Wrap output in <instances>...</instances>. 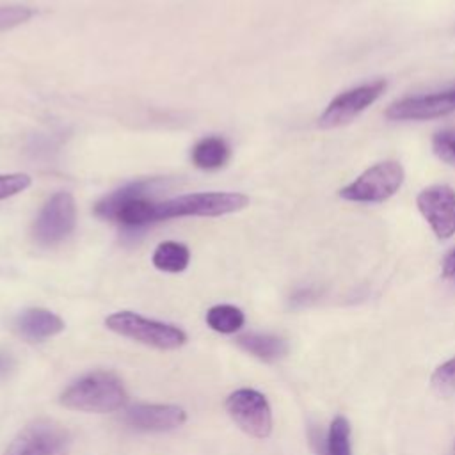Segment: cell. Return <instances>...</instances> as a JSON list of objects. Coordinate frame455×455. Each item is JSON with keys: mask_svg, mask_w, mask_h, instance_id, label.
Segmentation results:
<instances>
[{"mask_svg": "<svg viewBox=\"0 0 455 455\" xmlns=\"http://www.w3.org/2000/svg\"><path fill=\"white\" fill-rule=\"evenodd\" d=\"M384 89H386V80H375L338 94L336 98L331 100V103L320 114L318 117L320 128H338L350 123L363 110L373 105L382 96Z\"/></svg>", "mask_w": 455, "mask_h": 455, "instance_id": "obj_8", "label": "cell"}, {"mask_svg": "<svg viewBox=\"0 0 455 455\" xmlns=\"http://www.w3.org/2000/svg\"><path fill=\"white\" fill-rule=\"evenodd\" d=\"M12 368H14V359L9 354L0 352V377H5Z\"/></svg>", "mask_w": 455, "mask_h": 455, "instance_id": "obj_23", "label": "cell"}, {"mask_svg": "<svg viewBox=\"0 0 455 455\" xmlns=\"http://www.w3.org/2000/svg\"><path fill=\"white\" fill-rule=\"evenodd\" d=\"M249 204V197L240 192H196L155 203L153 222L176 217H219L235 213Z\"/></svg>", "mask_w": 455, "mask_h": 455, "instance_id": "obj_2", "label": "cell"}, {"mask_svg": "<svg viewBox=\"0 0 455 455\" xmlns=\"http://www.w3.org/2000/svg\"><path fill=\"white\" fill-rule=\"evenodd\" d=\"M34 16V9L27 5H2L0 7V32L18 27Z\"/></svg>", "mask_w": 455, "mask_h": 455, "instance_id": "obj_20", "label": "cell"}, {"mask_svg": "<svg viewBox=\"0 0 455 455\" xmlns=\"http://www.w3.org/2000/svg\"><path fill=\"white\" fill-rule=\"evenodd\" d=\"M30 183H32V178L25 172L0 174V201L27 190L30 187Z\"/></svg>", "mask_w": 455, "mask_h": 455, "instance_id": "obj_21", "label": "cell"}, {"mask_svg": "<svg viewBox=\"0 0 455 455\" xmlns=\"http://www.w3.org/2000/svg\"><path fill=\"white\" fill-rule=\"evenodd\" d=\"M450 114H455V87L434 94L402 98L384 112L389 121H425Z\"/></svg>", "mask_w": 455, "mask_h": 455, "instance_id": "obj_10", "label": "cell"}, {"mask_svg": "<svg viewBox=\"0 0 455 455\" xmlns=\"http://www.w3.org/2000/svg\"><path fill=\"white\" fill-rule=\"evenodd\" d=\"M320 455H352L350 423L345 416H336L331 421Z\"/></svg>", "mask_w": 455, "mask_h": 455, "instance_id": "obj_17", "label": "cell"}, {"mask_svg": "<svg viewBox=\"0 0 455 455\" xmlns=\"http://www.w3.org/2000/svg\"><path fill=\"white\" fill-rule=\"evenodd\" d=\"M121 419L142 432H169L187 421V411L174 403H133L123 411Z\"/></svg>", "mask_w": 455, "mask_h": 455, "instance_id": "obj_11", "label": "cell"}, {"mask_svg": "<svg viewBox=\"0 0 455 455\" xmlns=\"http://www.w3.org/2000/svg\"><path fill=\"white\" fill-rule=\"evenodd\" d=\"M12 331L28 341H43L64 331V320L44 307H27L18 313L12 322Z\"/></svg>", "mask_w": 455, "mask_h": 455, "instance_id": "obj_12", "label": "cell"}, {"mask_svg": "<svg viewBox=\"0 0 455 455\" xmlns=\"http://www.w3.org/2000/svg\"><path fill=\"white\" fill-rule=\"evenodd\" d=\"M128 402L123 380L108 370L89 371L73 380L60 395L59 403L78 412H116Z\"/></svg>", "mask_w": 455, "mask_h": 455, "instance_id": "obj_1", "label": "cell"}, {"mask_svg": "<svg viewBox=\"0 0 455 455\" xmlns=\"http://www.w3.org/2000/svg\"><path fill=\"white\" fill-rule=\"evenodd\" d=\"M229 418L254 439H267L272 434V409L267 396L251 387H240L224 402Z\"/></svg>", "mask_w": 455, "mask_h": 455, "instance_id": "obj_6", "label": "cell"}, {"mask_svg": "<svg viewBox=\"0 0 455 455\" xmlns=\"http://www.w3.org/2000/svg\"><path fill=\"white\" fill-rule=\"evenodd\" d=\"M105 327L119 336L158 350H176L187 343L183 329L167 322L146 318L133 311H116L108 315L105 318Z\"/></svg>", "mask_w": 455, "mask_h": 455, "instance_id": "obj_3", "label": "cell"}, {"mask_svg": "<svg viewBox=\"0 0 455 455\" xmlns=\"http://www.w3.org/2000/svg\"><path fill=\"white\" fill-rule=\"evenodd\" d=\"M432 151L439 160L455 165V130L437 132L432 137Z\"/></svg>", "mask_w": 455, "mask_h": 455, "instance_id": "obj_19", "label": "cell"}, {"mask_svg": "<svg viewBox=\"0 0 455 455\" xmlns=\"http://www.w3.org/2000/svg\"><path fill=\"white\" fill-rule=\"evenodd\" d=\"M206 323L215 332L235 334L243 327L245 315L233 304H217L206 311Z\"/></svg>", "mask_w": 455, "mask_h": 455, "instance_id": "obj_16", "label": "cell"}, {"mask_svg": "<svg viewBox=\"0 0 455 455\" xmlns=\"http://www.w3.org/2000/svg\"><path fill=\"white\" fill-rule=\"evenodd\" d=\"M151 261L162 272L178 274V272H183L188 267L190 251H188V247L185 243L167 240V242H162L155 249Z\"/></svg>", "mask_w": 455, "mask_h": 455, "instance_id": "obj_15", "label": "cell"}, {"mask_svg": "<svg viewBox=\"0 0 455 455\" xmlns=\"http://www.w3.org/2000/svg\"><path fill=\"white\" fill-rule=\"evenodd\" d=\"M405 178V171L396 160H384L339 190V197L352 203H384L398 192Z\"/></svg>", "mask_w": 455, "mask_h": 455, "instance_id": "obj_5", "label": "cell"}, {"mask_svg": "<svg viewBox=\"0 0 455 455\" xmlns=\"http://www.w3.org/2000/svg\"><path fill=\"white\" fill-rule=\"evenodd\" d=\"M71 448V432L66 425L37 418L27 423L9 443L2 455H68Z\"/></svg>", "mask_w": 455, "mask_h": 455, "instance_id": "obj_4", "label": "cell"}, {"mask_svg": "<svg viewBox=\"0 0 455 455\" xmlns=\"http://www.w3.org/2000/svg\"><path fill=\"white\" fill-rule=\"evenodd\" d=\"M76 224V204L69 192H55L41 208L32 226L34 240L43 247L60 243Z\"/></svg>", "mask_w": 455, "mask_h": 455, "instance_id": "obj_7", "label": "cell"}, {"mask_svg": "<svg viewBox=\"0 0 455 455\" xmlns=\"http://www.w3.org/2000/svg\"><path fill=\"white\" fill-rule=\"evenodd\" d=\"M430 386L435 395L448 398L455 395V357L437 366L430 377Z\"/></svg>", "mask_w": 455, "mask_h": 455, "instance_id": "obj_18", "label": "cell"}, {"mask_svg": "<svg viewBox=\"0 0 455 455\" xmlns=\"http://www.w3.org/2000/svg\"><path fill=\"white\" fill-rule=\"evenodd\" d=\"M236 345L261 361H277L288 354V343L275 334L245 332L236 338Z\"/></svg>", "mask_w": 455, "mask_h": 455, "instance_id": "obj_13", "label": "cell"}, {"mask_svg": "<svg viewBox=\"0 0 455 455\" xmlns=\"http://www.w3.org/2000/svg\"><path fill=\"white\" fill-rule=\"evenodd\" d=\"M416 206L423 219L441 240L455 235V190L448 185H432L416 197Z\"/></svg>", "mask_w": 455, "mask_h": 455, "instance_id": "obj_9", "label": "cell"}, {"mask_svg": "<svg viewBox=\"0 0 455 455\" xmlns=\"http://www.w3.org/2000/svg\"><path fill=\"white\" fill-rule=\"evenodd\" d=\"M443 277L455 283V247L443 259Z\"/></svg>", "mask_w": 455, "mask_h": 455, "instance_id": "obj_22", "label": "cell"}, {"mask_svg": "<svg viewBox=\"0 0 455 455\" xmlns=\"http://www.w3.org/2000/svg\"><path fill=\"white\" fill-rule=\"evenodd\" d=\"M190 156L199 169H219L229 160V146L222 137H204L192 148Z\"/></svg>", "mask_w": 455, "mask_h": 455, "instance_id": "obj_14", "label": "cell"}]
</instances>
